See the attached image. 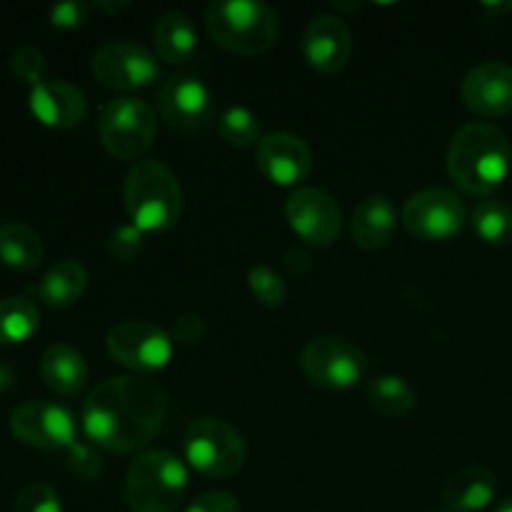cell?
Segmentation results:
<instances>
[{
  "mask_svg": "<svg viewBox=\"0 0 512 512\" xmlns=\"http://www.w3.org/2000/svg\"><path fill=\"white\" fill-rule=\"evenodd\" d=\"M185 512H240V503L230 493L213 490V493L198 495Z\"/></svg>",
  "mask_w": 512,
  "mask_h": 512,
  "instance_id": "obj_35",
  "label": "cell"
},
{
  "mask_svg": "<svg viewBox=\"0 0 512 512\" xmlns=\"http://www.w3.org/2000/svg\"><path fill=\"white\" fill-rule=\"evenodd\" d=\"M470 220H473V230L483 243H512V208L505 205L503 200H483V203H478Z\"/></svg>",
  "mask_w": 512,
  "mask_h": 512,
  "instance_id": "obj_27",
  "label": "cell"
},
{
  "mask_svg": "<svg viewBox=\"0 0 512 512\" xmlns=\"http://www.w3.org/2000/svg\"><path fill=\"white\" fill-rule=\"evenodd\" d=\"M40 328L38 305L28 295L0 298V345H20Z\"/></svg>",
  "mask_w": 512,
  "mask_h": 512,
  "instance_id": "obj_25",
  "label": "cell"
},
{
  "mask_svg": "<svg viewBox=\"0 0 512 512\" xmlns=\"http://www.w3.org/2000/svg\"><path fill=\"white\" fill-rule=\"evenodd\" d=\"M188 490V470L170 450H148L133 460L125 498L133 512H178Z\"/></svg>",
  "mask_w": 512,
  "mask_h": 512,
  "instance_id": "obj_5",
  "label": "cell"
},
{
  "mask_svg": "<svg viewBox=\"0 0 512 512\" xmlns=\"http://www.w3.org/2000/svg\"><path fill=\"white\" fill-rule=\"evenodd\" d=\"M205 28L220 48L245 58L268 53L280 33L273 10L255 0L210 3L205 10Z\"/></svg>",
  "mask_w": 512,
  "mask_h": 512,
  "instance_id": "obj_4",
  "label": "cell"
},
{
  "mask_svg": "<svg viewBox=\"0 0 512 512\" xmlns=\"http://www.w3.org/2000/svg\"><path fill=\"white\" fill-rule=\"evenodd\" d=\"M368 400L373 410L385 418H405L415 408V390L400 375H378L368 385Z\"/></svg>",
  "mask_w": 512,
  "mask_h": 512,
  "instance_id": "obj_26",
  "label": "cell"
},
{
  "mask_svg": "<svg viewBox=\"0 0 512 512\" xmlns=\"http://www.w3.org/2000/svg\"><path fill=\"white\" fill-rule=\"evenodd\" d=\"M123 200L130 223L143 233H165L178 225L183 213L178 178L158 160H138L128 170Z\"/></svg>",
  "mask_w": 512,
  "mask_h": 512,
  "instance_id": "obj_3",
  "label": "cell"
},
{
  "mask_svg": "<svg viewBox=\"0 0 512 512\" xmlns=\"http://www.w3.org/2000/svg\"><path fill=\"white\" fill-rule=\"evenodd\" d=\"M68 463L73 468V473L78 478H83L85 483H93L103 473V460H100L98 450L93 443H85V440H75L68 448Z\"/></svg>",
  "mask_w": 512,
  "mask_h": 512,
  "instance_id": "obj_33",
  "label": "cell"
},
{
  "mask_svg": "<svg viewBox=\"0 0 512 512\" xmlns=\"http://www.w3.org/2000/svg\"><path fill=\"white\" fill-rule=\"evenodd\" d=\"M95 8L103 10V13H113V10L128 8V0H123V3H95Z\"/></svg>",
  "mask_w": 512,
  "mask_h": 512,
  "instance_id": "obj_38",
  "label": "cell"
},
{
  "mask_svg": "<svg viewBox=\"0 0 512 512\" xmlns=\"http://www.w3.org/2000/svg\"><path fill=\"white\" fill-rule=\"evenodd\" d=\"M460 93L480 118H503L512 113V68L500 60L475 65L463 78Z\"/></svg>",
  "mask_w": 512,
  "mask_h": 512,
  "instance_id": "obj_16",
  "label": "cell"
},
{
  "mask_svg": "<svg viewBox=\"0 0 512 512\" xmlns=\"http://www.w3.org/2000/svg\"><path fill=\"white\" fill-rule=\"evenodd\" d=\"M103 148L118 160H135L153 145L158 115L138 98H115L100 113L98 123Z\"/></svg>",
  "mask_w": 512,
  "mask_h": 512,
  "instance_id": "obj_7",
  "label": "cell"
},
{
  "mask_svg": "<svg viewBox=\"0 0 512 512\" xmlns=\"http://www.w3.org/2000/svg\"><path fill=\"white\" fill-rule=\"evenodd\" d=\"M205 335V325L198 315H183V318L175 323V340L180 345H195L200 343Z\"/></svg>",
  "mask_w": 512,
  "mask_h": 512,
  "instance_id": "obj_36",
  "label": "cell"
},
{
  "mask_svg": "<svg viewBox=\"0 0 512 512\" xmlns=\"http://www.w3.org/2000/svg\"><path fill=\"white\" fill-rule=\"evenodd\" d=\"M260 175L278 188L303 183L313 170V153L308 143L293 133H270L260 138L255 150Z\"/></svg>",
  "mask_w": 512,
  "mask_h": 512,
  "instance_id": "obj_15",
  "label": "cell"
},
{
  "mask_svg": "<svg viewBox=\"0 0 512 512\" xmlns=\"http://www.w3.org/2000/svg\"><path fill=\"white\" fill-rule=\"evenodd\" d=\"M353 53V35L335 15H318L303 33L305 63L320 75H335L348 65Z\"/></svg>",
  "mask_w": 512,
  "mask_h": 512,
  "instance_id": "obj_17",
  "label": "cell"
},
{
  "mask_svg": "<svg viewBox=\"0 0 512 512\" xmlns=\"http://www.w3.org/2000/svg\"><path fill=\"white\" fill-rule=\"evenodd\" d=\"M168 398L145 375H118L90 390L83 403V430L88 440L110 453H135L163 428Z\"/></svg>",
  "mask_w": 512,
  "mask_h": 512,
  "instance_id": "obj_1",
  "label": "cell"
},
{
  "mask_svg": "<svg viewBox=\"0 0 512 512\" xmlns=\"http://www.w3.org/2000/svg\"><path fill=\"white\" fill-rule=\"evenodd\" d=\"M0 260L20 273L35 270L43 260V240L25 223L8 220L0 225Z\"/></svg>",
  "mask_w": 512,
  "mask_h": 512,
  "instance_id": "obj_24",
  "label": "cell"
},
{
  "mask_svg": "<svg viewBox=\"0 0 512 512\" xmlns=\"http://www.w3.org/2000/svg\"><path fill=\"white\" fill-rule=\"evenodd\" d=\"M353 240L363 250H380L398 230V210L388 195H370L353 213Z\"/></svg>",
  "mask_w": 512,
  "mask_h": 512,
  "instance_id": "obj_20",
  "label": "cell"
},
{
  "mask_svg": "<svg viewBox=\"0 0 512 512\" xmlns=\"http://www.w3.org/2000/svg\"><path fill=\"white\" fill-rule=\"evenodd\" d=\"M495 512H512V498H510V500H505V503L500 505V508L495 510Z\"/></svg>",
  "mask_w": 512,
  "mask_h": 512,
  "instance_id": "obj_39",
  "label": "cell"
},
{
  "mask_svg": "<svg viewBox=\"0 0 512 512\" xmlns=\"http://www.w3.org/2000/svg\"><path fill=\"white\" fill-rule=\"evenodd\" d=\"M93 75L113 90H140L160 78L158 55L133 40H108L93 53Z\"/></svg>",
  "mask_w": 512,
  "mask_h": 512,
  "instance_id": "obj_11",
  "label": "cell"
},
{
  "mask_svg": "<svg viewBox=\"0 0 512 512\" xmlns=\"http://www.w3.org/2000/svg\"><path fill=\"white\" fill-rule=\"evenodd\" d=\"M10 430L20 443L40 450H68L78 440L73 413L48 400L18 405L10 415Z\"/></svg>",
  "mask_w": 512,
  "mask_h": 512,
  "instance_id": "obj_12",
  "label": "cell"
},
{
  "mask_svg": "<svg viewBox=\"0 0 512 512\" xmlns=\"http://www.w3.org/2000/svg\"><path fill=\"white\" fill-rule=\"evenodd\" d=\"M145 245V233L143 230L135 228L133 223L130 225H120L110 233L108 240V253L113 260H120V263H128V260L138 258L143 253Z\"/></svg>",
  "mask_w": 512,
  "mask_h": 512,
  "instance_id": "obj_32",
  "label": "cell"
},
{
  "mask_svg": "<svg viewBox=\"0 0 512 512\" xmlns=\"http://www.w3.org/2000/svg\"><path fill=\"white\" fill-rule=\"evenodd\" d=\"M13 380H15L13 368H8L5 363H0V390L10 388V385H13Z\"/></svg>",
  "mask_w": 512,
  "mask_h": 512,
  "instance_id": "obj_37",
  "label": "cell"
},
{
  "mask_svg": "<svg viewBox=\"0 0 512 512\" xmlns=\"http://www.w3.org/2000/svg\"><path fill=\"white\" fill-rule=\"evenodd\" d=\"M30 110L53 130H70L85 118V95L68 80H43L30 88Z\"/></svg>",
  "mask_w": 512,
  "mask_h": 512,
  "instance_id": "obj_18",
  "label": "cell"
},
{
  "mask_svg": "<svg viewBox=\"0 0 512 512\" xmlns=\"http://www.w3.org/2000/svg\"><path fill=\"white\" fill-rule=\"evenodd\" d=\"M88 10V5L80 3V0H63V3H55L48 13L50 25L60 30H75L88 20Z\"/></svg>",
  "mask_w": 512,
  "mask_h": 512,
  "instance_id": "obj_34",
  "label": "cell"
},
{
  "mask_svg": "<svg viewBox=\"0 0 512 512\" xmlns=\"http://www.w3.org/2000/svg\"><path fill=\"white\" fill-rule=\"evenodd\" d=\"M220 138L230 145H240V148H248V145L260 143V120L258 115L250 108L243 105H233V108L223 110L218 120Z\"/></svg>",
  "mask_w": 512,
  "mask_h": 512,
  "instance_id": "obj_28",
  "label": "cell"
},
{
  "mask_svg": "<svg viewBox=\"0 0 512 512\" xmlns=\"http://www.w3.org/2000/svg\"><path fill=\"white\" fill-rule=\"evenodd\" d=\"M285 218L293 233L313 248H330L343 228L338 200L318 188H298L285 200Z\"/></svg>",
  "mask_w": 512,
  "mask_h": 512,
  "instance_id": "obj_13",
  "label": "cell"
},
{
  "mask_svg": "<svg viewBox=\"0 0 512 512\" xmlns=\"http://www.w3.org/2000/svg\"><path fill=\"white\" fill-rule=\"evenodd\" d=\"M10 73L18 80H23V83H28L30 88L43 83L45 55L38 48H33V45H23V48L13 50V55H10Z\"/></svg>",
  "mask_w": 512,
  "mask_h": 512,
  "instance_id": "obj_31",
  "label": "cell"
},
{
  "mask_svg": "<svg viewBox=\"0 0 512 512\" xmlns=\"http://www.w3.org/2000/svg\"><path fill=\"white\" fill-rule=\"evenodd\" d=\"M160 118L180 133H198L213 118V95L208 85L190 73L170 75L160 85Z\"/></svg>",
  "mask_w": 512,
  "mask_h": 512,
  "instance_id": "obj_14",
  "label": "cell"
},
{
  "mask_svg": "<svg viewBox=\"0 0 512 512\" xmlns=\"http://www.w3.org/2000/svg\"><path fill=\"white\" fill-rule=\"evenodd\" d=\"M510 140L490 123H468L448 148V175L463 193L488 198L510 175Z\"/></svg>",
  "mask_w": 512,
  "mask_h": 512,
  "instance_id": "obj_2",
  "label": "cell"
},
{
  "mask_svg": "<svg viewBox=\"0 0 512 512\" xmlns=\"http://www.w3.org/2000/svg\"><path fill=\"white\" fill-rule=\"evenodd\" d=\"M183 453L205 478H230L245 465V440L228 420L198 418L185 428Z\"/></svg>",
  "mask_w": 512,
  "mask_h": 512,
  "instance_id": "obj_6",
  "label": "cell"
},
{
  "mask_svg": "<svg viewBox=\"0 0 512 512\" xmlns=\"http://www.w3.org/2000/svg\"><path fill=\"white\" fill-rule=\"evenodd\" d=\"M300 365L308 380L325 390H350L363 380L368 358L358 345L335 335L308 340L300 355Z\"/></svg>",
  "mask_w": 512,
  "mask_h": 512,
  "instance_id": "obj_8",
  "label": "cell"
},
{
  "mask_svg": "<svg viewBox=\"0 0 512 512\" xmlns=\"http://www.w3.org/2000/svg\"><path fill=\"white\" fill-rule=\"evenodd\" d=\"M498 495V480L488 468L468 465L458 470L443 488V505L448 512H480Z\"/></svg>",
  "mask_w": 512,
  "mask_h": 512,
  "instance_id": "obj_19",
  "label": "cell"
},
{
  "mask_svg": "<svg viewBox=\"0 0 512 512\" xmlns=\"http://www.w3.org/2000/svg\"><path fill=\"white\" fill-rule=\"evenodd\" d=\"M110 358L138 375L163 370L173 358V340L158 325L148 320H123L105 335Z\"/></svg>",
  "mask_w": 512,
  "mask_h": 512,
  "instance_id": "obj_10",
  "label": "cell"
},
{
  "mask_svg": "<svg viewBox=\"0 0 512 512\" xmlns=\"http://www.w3.org/2000/svg\"><path fill=\"white\" fill-rule=\"evenodd\" d=\"M400 218L410 235L428 243H448L458 238L468 223L463 200L445 188H425L413 193L405 200Z\"/></svg>",
  "mask_w": 512,
  "mask_h": 512,
  "instance_id": "obj_9",
  "label": "cell"
},
{
  "mask_svg": "<svg viewBox=\"0 0 512 512\" xmlns=\"http://www.w3.org/2000/svg\"><path fill=\"white\" fill-rule=\"evenodd\" d=\"M13 512H63V505L48 483H30L15 498Z\"/></svg>",
  "mask_w": 512,
  "mask_h": 512,
  "instance_id": "obj_30",
  "label": "cell"
},
{
  "mask_svg": "<svg viewBox=\"0 0 512 512\" xmlns=\"http://www.w3.org/2000/svg\"><path fill=\"white\" fill-rule=\"evenodd\" d=\"M155 55L168 65H185L198 53V33L193 20L180 10H168L153 23Z\"/></svg>",
  "mask_w": 512,
  "mask_h": 512,
  "instance_id": "obj_21",
  "label": "cell"
},
{
  "mask_svg": "<svg viewBox=\"0 0 512 512\" xmlns=\"http://www.w3.org/2000/svg\"><path fill=\"white\" fill-rule=\"evenodd\" d=\"M40 378L53 393L70 398V395H78L88 383V365L73 345L55 343L45 348L40 358Z\"/></svg>",
  "mask_w": 512,
  "mask_h": 512,
  "instance_id": "obj_22",
  "label": "cell"
},
{
  "mask_svg": "<svg viewBox=\"0 0 512 512\" xmlns=\"http://www.w3.org/2000/svg\"><path fill=\"white\" fill-rule=\"evenodd\" d=\"M248 285H250V293H253L263 305H270V308L283 305L285 295H288L283 278H280L275 270L265 268V265H258V268L250 270Z\"/></svg>",
  "mask_w": 512,
  "mask_h": 512,
  "instance_id": "obj_29",
  "label": "cell"
},
{
  "mask_svg": "<svg viewBox=\"0 0 512 512\" xmlns=\"http://www.w3.org/2000/svg\"><path fill=\"white\" fill-rule=\"evenodd\" d=\"M88 270L78 260H58L50 265L38 285V298L50 308H68L88 290Z\"/></svg>",
  "mask_w": 512,
  "mask_h": 512,
  "instance_id": "obj_23",
  "label": "cell"
}]
</instances>
